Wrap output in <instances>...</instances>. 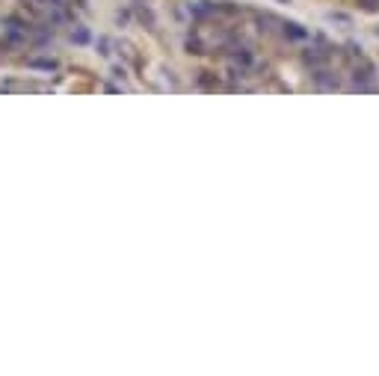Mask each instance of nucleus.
Instances as JSON below:
<instances>
[{
    "instance_id": "f03ea898",
    "label": "nucleus",
    "mask_w": 379,
    "mask_h": 376,
    "mask_svg": "<svg viewBox=\"0 0 379 376\" xmlns=\"http://www.w3.org/2000/svg\"><path fill=\"white\" fill-rule=\"evenodd\" d=\"M33 68H42V71H57V63L54 60H30Z\"/></svg>"
},
{
    "instance_id": "7ed1b4c3",
    "label": "nucleus",
    "mask_w": 379,
    "mask_h": 376,
    "mask_svg": "<svg viewBox=\"0 0 379 376\" xmlns=\"http://www.w3.org/2000/svg\"><path fill=\"white\" fill-rule=\"evenodd\" d=\"M74 39H77V42H86L89 36H86V30H77V33H74Z\"/></svg>"
},
{
    "instance_id": "f257e3e1",
    "label": "nucleus",
    "mask_w": 379,
    "mask_h": 376,
    "mask_svg": "<svg viewBox=\"0 0 379 376\" xmlns=\"http://www.w3.org/2000/svg\"><path fill=\"white\" fill-rule=\"evenodd\" d=\"M0 33H3V42H9V45H24L33 39V27L21 18H6L0 24Z\"/></svg>"
}]
</instances>
